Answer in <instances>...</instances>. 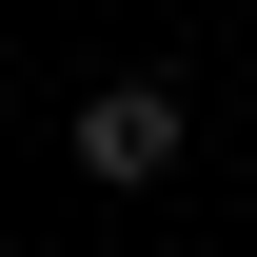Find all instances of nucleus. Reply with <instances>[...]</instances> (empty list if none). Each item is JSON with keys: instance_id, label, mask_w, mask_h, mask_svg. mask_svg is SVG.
<instances>
[{"instance_id": "obj_1", "label": "nucleus", "mask_w": 257, "mask_h": 257, "mask_svg": "<svg viewBox=\"0 0 257 257\" xmlns=\"http://www.w3.org/2000/svg\"><path fill=\"white\" fill-rule=\"evenodd\" d=\"M79 178H178V79H99L79 99Z\"/></svg>"}, {"instance_id": "obj_2", "label": "nucleus", "mask_w": 257, "mask_h": 257, "mask_svg": "<svg viewBox=\"0 0 257 257\" xmlns=\"http://www.w3.org/2000/svg\"><path fill=\"white\" fill-rule=\"evenodd\" d=\"M0 119H20V79H0Z\"/></svg>"}]
</instances>
